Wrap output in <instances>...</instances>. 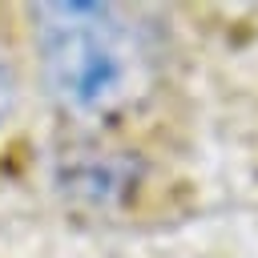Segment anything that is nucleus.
<instances>
[{"label":"nucleus","mask_w":258,"mask_h":258,"mask_svg":"<svg viewBox=\"0 0 258 258\" xmlns=\"http://www.w3.org/2000/svg\"><path fill=\"white\" fill-rule=\"evenodd\" d=\"M36 44L48 89L73 113L117 109L141 73L129 20L109 4H36Z\"/></svg>","instance_id":"nucleus-1"},{"label":"nucleus","mask_w":258,"mask_h":258,"mask_svg":"<svg viewBox=\"0 0 258 258\" xmlns=\"http://www.w3.org/2000/svg\"><path fill=\"white\" fill-rule=\"evenodd\" d=\"M12 97H16V89H12V73H8L4 56H0V125H4L8 113H12Z\"/></svg>","instance_id":"nucleus-2"}]
</instances>
